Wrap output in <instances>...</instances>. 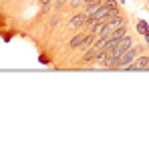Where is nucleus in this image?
<instances>
[{"mask_svg":"<svg viewBox=\"0 0 149 141\" xmlns=\"http://www.w3.org/2000/svg\"><path fill=\"white\" fill-rule=\"evenodd\" d=\"M145 43H147V45H149V32H147V34H145Z\"/></svg>","mask_w":149,"mask_h":141,"instance_id":"obj_13","label":"nucleus"},{"mask_svg":"<svg viewBox=\"0 0 149 141\" xmlns=\"http://www.w3.org/2000/svg\"><path fill=\"white\" fill-rule=\"evenodd\" d=\"M137 32L145 36V34H147V32H149V24L145 22V20H139V22H137Z\"/></svg>","mask_w":149,"mask_h":141,"instance_id":"obj_8","label":"nucleus"},{"mask_svg":"<svg viewBox=\"0 0 149 141\" xmlns=\"http://www.w3.org/2000/svg\"><path fill=\"white\" fill-rule=\"evenodd\" d=\"M87 2H93V0H83V4H87Z\"/></svg>","mask_w":149,"mask_h":141,"instance_id":"obj_14","label":"nucleus"},{"mask_svg":"<svg viewBox=\"0 0 149 141\" xmlns=\"http://www.w3.org/2000/svg\"><path fill=\"white\" fill-rule=\"evenodd\" d=\"M56 22H58V14H54V16H52V20H50V26H56Z\"/></svg>","mask_w":149,"mask_h":141,"instance_id":"obj_11","label":"nucleus"},{"mask_svg":"<svg viewBox=\"0 0 149 141\" xmlns=\"http://www.w3.org/2000/svg\"><path fill=\"white\" fill-rule=\"evenodd\" d=\"M125 34H127V24L119 26V28H115V30H113V34H111V38H115V40H121Z\"/></svg>","mask_w":149,"mask_h":141,"instance_id":"obj_6","label":"nucleus"},{"mask_svg":"<svg viewBox=\"0 0 149 141\" xmlns=\"http://www.w3.org/2000/svg\"><path fill=\"white\" fill-rule=\"evenodd\" d=\"M117 2H119V4H125V0H117Z\"/></svg>","mask_w":149,"mask_h":141,"instance_id":"obj_15","label":"nucleus"},{"mask_svg":"<svg viewBox=\"0 0 149 141\" xmlns=\"http://www.w3.org/2000/svg\"><path fill=\"white\" fill-rule=\"evenodd\" d=\"M93 45H95V34L91 32V34H87V36H85V40H83L81 48H89V47H93Z\"/></svg>","mask_w":149,"mask_h":141,"instance_id":"obj_7","label":"nucleus"},{"mask_svg":"<svg viewBox=\"0 0 149 141\" xmlns=\"http://www.w3.org/2000/svg\"><path fill=\"white\" fill-rule=\"evenodd\" d=\"M97 54H99V47H97V45H93V47L87 48V52L83 54V61H85V63H89V61H95V59H97Z\"/></svg>","mask_w":149,"mask_h":141,"instance_id":"obj_4","label":"nucleus"},{"mask_svg":"<svg viewBox=\"0 0 149 141\" xmlns=\"http://www.w3.org/2000/svg\"><path fill=\"white\" fill-rule=\"evenodd\" d=\"M81 4H83V0H69V6H71V8H74V10H77Z\"/></svg>","mask_w":149,"mask_h":141,"instance_id":"obj_9","label":"nucleus"},{"mask_svg":"<svg viewBox=\"0 0 149 141\" xmlns=\"http://www.w3.org/2000/svg\"><path fill=\"white\" fill-rule=\"evenodd\" d=\"M85 20H87L85 12H79V14H74L73 18L69 20V28H71V30H81V28L85 26Z\"/></svg>","mask_w":149,"mask_h":141,"instance_id":"obj_3","label":"nucleus"},{"mask_svg":"<svg viewBox=\"0 0 149 141\" xmlns=\"http://www.w3.org/2000/svg\"><path fill=\"white\" fill-rule=\"evenodd\" d=\"M149 67V54H139L125 70H145Z\"/></svg>","mask_w":149,"mask_h":141,"instance_id":"obj_2","label":"nucleus"},{"mask_svg":"<svg viewBox=\"0 0 149 141\" xmlns=\"http://www.w3.org/2000/svg\"><path fill=\"white\" fill-rule=\"evenodd\" d=\"M83 40H85V34H83V32H79V34H74L73 38H71L69 47H71V48H81V45H83Z\"/></svg>","mask_w":149,"mask_h":141,"instance_id":"obj_5","label":"nucleus"},{"mask_svg":"<svg viewBox=\"0 0 149 141\" xmlns=\"http://www.w3.org/2000/svg\"><path fill=\"white\" fill-rule=\"evenodd\" d=\"M145 2H149V0H145Z\"/></svg>","mask_w":149,"mask_h":141,"instance_id":"obj_16","label":"nucleus"},{"mask_svg":"<svg viewBox=\"0 0 149 141\" xmlns=\"http://www.w3.org/2000/svg\"><path fill=\"white\" fill-rule=\"evenodd\" d=\"M139 52H141L139 45H133L131 48H127L123 54L119 57V61H117V67H115V69H123L125 70L131 63H133V61H135V59H137V57H139Z\"/></svg>","mask_w":149,"mask_h":141,"instance_id":"obj_1","label":"nucleus"},{"mask_svg":"<svg viewBox=\"0 0 149 141\" xmlns=\"http://www.w3.org/2000/svg\"><path fill=\"white\" fill-rule=\"evenodd\" d=\"M65 2H67V0H56V6H54V8H56V10H61V8H63V4H65Z\"/></svg>","mask_w":149,"mask_h":141,"instance_id":"obj_10","label":"nucleus"},{"mask_svg":"<svg viewBox=\"0 0 149 141\" xmlns=\"http://www.w3.org/2000/svg\"><path fill=\"white\" fill-rule=\"evenodd\" d=\"M50 2H52V0H40V4H42V6H49Z\"/></svg>","mask_w":149,"mask_h":141,"instance_id":"obj_12","label":"nucleus"}]
</instances>
